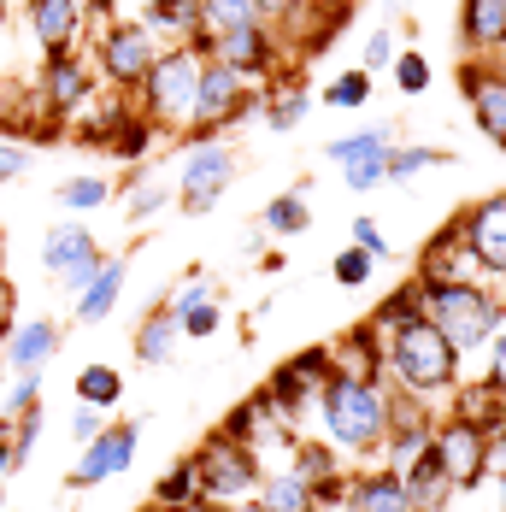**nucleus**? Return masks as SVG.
I'll list each match as a JSON object with an SVG mask.
<instances>
[{
	"mask_svg": "<svg viewBox=\"0 0 506 512\" xmlns=\"http://www.w3.org/2000/svg\"><path fill=\"white\" fill-rule=\"evenodd\" d=\"M283 365H289V371L301 377L306 389H318V383H324V377L336 371V354H330V342H312V348H301V354H289Z\"/></svg>",
	"mask_w": 506,
	"mask_h": 512,
	"instance_id": "58836bf2",
	"label": "nucleus"
},
{
	"mask_svg": "<svg viewBox=\"0 0 506 512\" xmlns=\"http://www.w3.org/2000/svg\"><path fill=\"white\" fill-rule=\"evenodd\" d=\"M218 318H224V312H218V295H206V301H195L189 312H177V330H183L189 342H206V336L218 330Z\"/></svg>",
	"mask_w": 506,
	"mask_h": 512,
	"instance_id": "37998d69",
	"label": "nucleus"
},
{
	"mask_svg": "<svg viewBox=\"0 0 506 512\" xmlns=\"http://www.w3.org/2000/svg\"><path fill=\"white\" fill-rule=\"evenodd\" d=\"M136 442H142L136 424H106L95 442H83V460H77V471L65 477V489H101V483H112L118 471H130Z\"/></svg>",
	"mask_w": 506,
	"mask_h": 512,
	"instance_id": "4468645a",
	"label": "nucleus"
},
{
	"mask_svg": "<svg viewBox=\"0 0 506 512\" xmlns=\"http://www.w3.org/2000/svg\"><path fill=\"white\" fill-rule=\"evenodd\" d=\"M101 430H106L101 407H77V412H71V442H95Z\"/></svg>",
	"mask_w": 506,
	"mask_h": 512,
	"instance_id": "864d4df0",
	"label": "nucleus"
},
{
	"mask_svg": "<svg viewBox=\"0 0 506 512\" xmlns=\"http://www.w3.org/2000/svg\"><path fill=\"white\" fill-rule=\"evenodd\" d=\"M12 471H18V460H12V442L0 436V477H12Z\"/></svg>",
	"mask_w": 506,
	"mask_h": 512,
	"instance_id": "4d7b16f0",
	"label": "nucleus"
},
{
	"mask_svg": "<svg viewBox=\"0 0 506 512\" xmlns=\"http://www.w3.org/2000/svg\"><path fill=\"white\" fill-rule=\"evenodd\" d=\"M195 12H201V30H195L189 48H201V53H212V42L224 30H236V24H265L259 18V0H195Z\"/></svg>",
	"mask_w": 506,
	"mask_h": 512,
	"instance_id": "a878e982",
	"label": "nucleus"
},
{
	"mask_svg": "<svg viewBox=\"0 0 506 512\" xmlns=\"http://www.w3.org/2000/svg\"><path fill=\"white\" fill-rule=\"evenodd\" d=\"M177 201V183H165L159 171H148V177H136L130 183V195H124V212H130V224H142V218H153L159 206Z\"/></svg>",
	"mask_w": 506,
	"mask_h": 512,
	"instance_id": "f704fd0d",
	"label": "nucleus"
},
{
	"mask_svg": "<svg viewBox=\"0 0 506 512\" xmlns=\"http://www.w3.org/2000/svg\"><path fill=\"white\" fill-rule=\"evenodd\" d=\"M106 201H112V183L95 177V171H83V177H71V183L59 189V206H65V212H101Z\"/></svg>",
	"mask_w": 506,
	"mask_h": 512,
	"instance_id": "e433bc0d",
	"label": "nucleus"
},
{
	"mask_svg": "<svg viewBox=\"0 0 506 512\" xmlns=\"http://www.w3.org/2000/svg\"><path fill=\"white\" fill-rule=\"evenodd\" d=\"M401 483H406V507L412 512H448L454 507V477H448V465L436 460V448H424L412 465H401Z\"/></svg>",
	"mask_w": 506,
	"mask_h": 512,
	"instance_id": "aec40b11",
	"label": "nucleus"
},
{
	"mask_svg": "<svg viewBox=\"0 0 506 512\" xmlns=\"http://www.w3.org/2000/svg\"><path fill=\"white\" fill-rule=\"evenodd\" d=\"M153 59H159V36L142 18H106L101 30H95V65H101V77L118 95H130L148 77Z\"/></svg>",
	"mask_w": 506,
	"mask_h": 512,
	"instance_id": "0eeeda50",
	"label": "nucleus"
},
{
	"mask_svg": "<svg viewBox=\"0 0 506 512\" xmlns=\"http://www.w3.org/2000/svg\"><path fill=\"white\" fill-rule=\"evenodd\" d=\"M42 101H48L53 118H71V112H89L95 101V65L83 53H42V77H36Z\"/></svg>",
	"mask_w": 506,
	"mask_h": 512,
	"instance_id": "ddd939ff",
	"label": "nucleus"
},
{
	"mask_svg": "<svg viewBox=\"0 0 506 512\" xmlns=\"http://www.w3.org/2000/svg\"><path fill=\"white\" fill-rule=\"evenodd\" d=\"M259 512H324L318 507V495L306 489V477L295 465H283V471H259V483H253L248 495Z\"/></svg>",
	"mask_w": 506,
	"mask_h": 512,
	"instance_id": "5701e85b",
	"label": "nucleus"
},
{
	"mask_svg": "<svg viewBox=\"0 0 506 512\" xmlns=\"http://www.w3.org/2000/svg\"><path fill=\"white\" fill-rule=\"evenodd\" d=\"M189 501H201V471H195V454H183V460L171 465L159 483H153V507H189Z\"/></svg>",
	"mask_w": 506,
	"mask_h": 512,
	"instance_id": "c756f323",
	"label": "nucleus"
},
{
	"mask_svg": "<svg viewBox=\"0 0 506 512\" xmlns=\"http://www.w3.org/2000/svg\"><path fill=\"white\" fill-rule=\"evenodd\" d=\"M30 165H36V154H30L24 142H0V189H6V183H18Z\"/></svg>",
	"mask_w": 506,
	"mask_h": 512,
	"instance_id": "09e8293b",
	"label": "nucleus"
},
{
	"mask_svg": "<svg viewBox=\"0 0 506 512\" xmlns=\"http://www.w3.org/2000/svg\"><path fill=\"white\" fill-rule=\"evenodd\" d=\"M42 265L59 277L65 295H77V289L89 283V271L101 265V242H95L83 224H53L48 242H42Z\"/></svg>",
	"mask_w": 506,
	"mask_h": 512,
	"instance_id": "2eb2a0df",
	"label": "nucleus"
},
{
	"mask_svg": "<svg viewBox=\"0 0 506 512\" xmlns=\"http://www.w3.org/2000/svg\"><path fill=\"white\" fill-rule=\"evenodd\" d=\"M206 59H224L230 71H242L248 83H277L283 77V36L271 30V24H236V30H224Z\"/></svg>",
	"mask_w": 506,
	"mask_h": 512,
	"instance_id": "9b49d317",
	"label": "nucleus"
},
{
	"mask_svg": "<svg viewBox=\"0 0 506 512\" xmlns=\"http://www.w3.org/2000/svg\"><path fill=\"white\" fill-rule=\"evenodd\" d=\"M59 348H65L59 318H30V324H12V336L0 342V365H12V371H48Z\"/></svg>",
	"mask_w": 506,
	"mask_h": 512,
	"instance_id": "f3484780",
	"label": "nucleus"
},
{
	"mask_svg": "<svg viewBox=\"0 0 506 512\" xmlns=\"http://www.w3.org/2000/svg\"><path fill=\"white\" fill-rule=\"evenodd\" d=\"M24 18L42 53H71L83 36V0H24Z\"/></svg>",
	"mask_w": 506,
	"mask_h": 512,
	"instance_id": "a211bd4d",
	"label": "nucleus"
},
{
	"mask_svg": "<svg viewBox=\"0 0 506 512\" xmlns=\"http://www.w3.org/2000/svg\"><path fill=\"white\" fill-rule=\"evenodd\" d=\"M206 295H212V283H206V271H195V277H183V283H177V295H165V307L189 312L195 301H206Z\"/></svg>",
	"mask_w": 506,
	"mask_h": 512,
	"instance_id": "3c124183",
	"label": "nucleus"
},
{
	"mask_svg": "<svg viewBox=\"0 0 506 512\" xmlns=\"http://www.w3.org/2000/svg\"><path fill=\"white\" fill-rule=\"evenodd\" d=\"M395 30H371V42H365V53H359V71L365 77H377V71H389L395 65Z\"/></svg>",
	"mask_w": 506,
	"mask_h": 512,
	"instance_id": "49530a36",
	"label": "nucleus"
},
{
	"mask_svg": "<svg viewBox=\"0 0 506 512\" xmlns=\"http://www.w3.org/2000/svg\"><path fill=\"white\" fill-rule=\"evenodd\" d=\"M259 230H265V236H283V242H289V236H306V230H312V206H306L301 189H283L277 201H265Z\"/></svg>",
	"mask_w": 506,
	"mask_h": 512,
	"instance_id": "c85d7f7f",
	"label": "nucleus"
},
{
	"mask_svg": "<svg viewBox=\"0 0 506 512\" xmlns=\"http://www.w3.org/2000/svg\"><path fill=\"white\" fill-rule=\"evenodd\" d=\"M412 312H424V301H418V277H412V283H401V289H389V295H383V307L371 312L365 324H371V330L383 336V330H395V324H406Z\"/></svg>",
	"mask_w": 506,
	"mask_h": 512,
	"instance_id": "c9c22d12",
	"label": "nucleus"
},
{
	"mask_svg": "<svg viewBox=\"0 0 506 512\" xmlns=\"http://www.w3.org/2000/svg\"><path fill=\"white\" fill-rule=\"evenodd\" d=\"M489 477L501 483V507H506V448H489Z\"/></svg>",
	"mask_w": 506,
	"mask_h": 512,
	"instance_id": "6e6d98bb",
	"label": "nucleus"
},
{
	"mask_svg": "<svg viewBox=\"0 0 506 512\" xmlns=\"http://www.w3.org/2000/svg\"><path fill=\"white\" fill-rule=\"evenodd\" d=\"M42 407V371H18V383L6 389V407H0V418H18V412Z\"/></svg>",
	"mask_w": 506,
	"mask_h": 512,
	"instance_id": "c03bdc74",
	"label": "nucleus"
},
{
	"mask_svg": "<svg viewBox=\"0 0 506 512\" xmlns=\"http://www.w3.org/2000/svg\"><path fill=\"white\" fill-rule=\"evenodd\" d=\"M259 83H248L242 71H230L224 59H206L201 83H195V106H189V124H183V142H218L230 124H242L259 112Z\"/></svg>",
	"mask_w": 506,
	"mask_h": 512,
	"instance_id": "39448f33",
	"label": "nucleus"
},
{
	"mask_svg": "<svg viewBox=\"0 0 506 512\" xmlns=\"http://www.w3.org/2000/svg\"><path fill=\"white\" fill-rule=\"evenodd\" d=\"M0 30H6V0H0Z\"/></svg>",
	"mask_w": 506,
	"mask_h": 512,
	"instance_id": "13d9d810",
	"label": "nucleus"
},
{
	"mask_svg": "<svg viewBox=\"0 0 506 512\" xmlns=\"http://www.w3.org/2000/svg\"><path fill=\"white\" fill-rule=\"evenodd\" d=\"M177 342H183V330H177V312L165 307V301L142 312V324H136V336H130V348H136L142 365H171Z\"/></svg>",
	"mask_w": 506,
	"mask_h": 512,
	"instance_id": "393cba45",
	"label": "nucleus"
},
{
	"mask_svg": "<svg viewBox=\"0 0 506 512\" xmlns=\"http://www.w3.org/2000/svg\"><path fill=\"white\" fill-rule=\"evenodd\" d=\"M430 448H436V460L448 465V477H454L459 495L477 489V483H489V430H483L471 412H448V418H436Z\"/></svg>",
	"mask_w": 506,
	"mask_h": 512,
	"instance_id": "1a4fd4ad",
	"label": "nucleus"
},
{
	"mask_svg": "<svg viewBox=\"0 0 506 512\" xmlns=\"http://www.w3.org/2000/svg\"><path fill=\"white\" fill-rule=\"evenodd\" d=\"M124 277H130V259L124 254H101V265L89 271V283L71 295V301H77V324H101V318H112L118 295H124Z\"/></svg>",
	"mask_w": 506,
	"mask_h": 512,
	"instance_id": "412c9836",
	"label": "nucleus"
},
{
	"mask_svg": "<svg viewBox=\"0 0 506 512\" xmlns=\"http://www.w3.org/2000/svg\"><path fill=\"white\" fill-rule=\"evenodd\" d=\"M336 371H354V377H383V336L371 324H359L354 336H342L336 348Z\"/></svg>",
	"mask_w": 506,
	"mask_h": 512,
	"instance_id": "cd10ccee",
	"label": "nucleus"
},
{
	"mask_svg": "<svg viewBox=\"0 0 506 512\" xmlns=\"http://www.w3.org/2000/svg\"><path fill=\"white\" fill-rule=\"evenodd\" d=\"M265 395H271V407L283 412V424H295V418H301V412H312V401H318V389H306L289 365H277V371L265 377Z\"/></svg>",
	"mask_w": 506,
	"mask_h": 512,
	"instance_id": "7c9ffc66",
	"label": "nucleus"
},
{
	"mask_svg": "<svg viewBox=\"0 0 506 512\" xmlns=\"http://www.w3.org/2000/svg\"><path fill=\"white\" fill-rule=\"evenodd\" d=\"M306 6H312V0H259V18H265L271 30H283L289 18H301Z\"/></svg>",
	"mask_w": 506,
	"mask_h": 512,
	"instance_id": "603ef678",
	"label": "nucleus"
},
{
	"mask_svg": "<svg viewBox=\"0 0 506 512\" xmlns=\"http://www.w3.org/2000/svg\"><path fill=\"white\" fill-rule=\"evenodd\" d=\"M418 301H424V318L454 342V354H477L495 342V330L506 324V301L489 289V283H471V277H454V283H418Z\"/></svg>",
	"mask_w": 506,
	"mask_h": 512,
	"instance_id": "7ed1b4c3",
	"label": "nucleus"
},
{
	"mask_svg": "<svg viewBox=\"0 0 506 512\" xmlns=\"http://www.w3.org/2000/svg\"><path fill=\"white\" fill-rule=\"evenodd\" d=\"M318 418H324V442L342 454H377L395 418V389L389 377H354V371H330L318 383Z\"/></svg>",
	"mask_w": 506,
	"mask_h": 512,
	"instance_id": "f257e3e1",
	"label": "nucleus"
},
{
	"mask_svg": "<svg viewBox=\"0 0 506 512\" xmlns=\"http://www.w3.org/2000/svg\"><path fill=\"white\" fill-rule=\"evenodd\" d=\"M483 389L506 401V330H495V342H489V377H483Z\"/></svg>",
	"mask_w": 506,
	"mask_h": 512,
	"instance_id": "8fccbe9b",
	"label": "nucleus"
},
{
	"mask_svg": "<svg viewBox=\"0 0 506 512\" xmlns=\"http://www.w3.org/2000/svg\"><path fill=\"white\" fill-rule=\"evenodd\" d=\"M42 424H48V418H42V407H30V412H18V418H12L6 442H12V460H18V465L36 454V442H42Z\"/></svg>",
	"mask_w": 506,
	"mask_h": 512,
	"instance_id": "79ce46f5",
	"label": "nucleus"
},
{
	"mask_svg": "<svg viewBox=\"0 0 506 512\" xmlns=\"http://www.w3.org/2000/svg\"><path fill=\"white\" fill-rule=\"evenodd\" d=\"M395 148V130L389 124H377V130H354V136H342V142H330L324 159L342 171V165H354V159H371V154H389Z\"/></svg>",
	"mask_w": 506,
	"mask_h": 512,
	"instance_id": "2f4dec72",
	"label": "nucleus"
},
{
	"mask_svg": "<svg viewBox=\"0 0 506 512\" xmlns=\"http://www.w3.org/2000/svg\"><path fill=\"white\" fill-rule=\"evenodd\" d=\"M430 165H448V154L442 148H389V183H406Z\"/></svg>",
	"mask_w": 506,
	"mask_h": 512,
	"instance_id": "a19ab883",
	"label": "nucleus"
},
{
	"mask_svg": "<svg viewBox=\"0 0 506 512\" xmlns=\"http://www.w3.org/2000/svg\"><path fill=\"white\" fill-rule=\"evenodd\" d=\"M195 471H201V501H212V507H242L265 465H259V448L230 442L224 430H212L201 448H195Z\"/></svg>",
	"mask_w": 506,
	"mask_h": 512,
	"instance_id": "423d86ee",
	"label": "nucleus"
},
{
	"mask_svg": "<svg viewBox=\"0 0 506 512\" xmlns=\"http://www.w3.org/2000/svg\"><path fill=\"white\" fill-rule=\"evenodd\" d=\"M342 507H348V512H412V507H406L401 471H389V465L348 477V495H342Z\"/></svg>",
	"mask_w": 506,
	"mask_h": 512,
	"instance_id": "4be33fe9",
	"label": "nucleus"
},
{
	"mask_svg": "<svg viewBox=\"0 0 506 512\" xmlns=\"http://www.w3.org/2000/svg\"><path fill=\"white\" fill-rule=\"evenodd\" d=\"M77 401H83V407L112 412L118 401H124V377H118L112 365H83V377H77Z\"/></svg>",
	"mask_w": 506,
	"mask_h": 512,
	"instance_id": "72a5a7b5",
	"label": "nucleus"
},
{
	"mask_svg": "<svg viewBox=\"0 0 506 512\" xmlns=\"http://www.w3.org/2000/svg\"><path fill=\"white\" fill-rule=\"evenodd\" d=\"M142 24H148L153 36L195 42V30H201V12H195V0H142Z\"/></svg>",
	"mask_w": 506,
	"mask_h": 512,
	"instance_id": "bb28decb",
	"label": "nucleus"
},
{
	"mask_svg": "<svg viewBox=\"0 0 506 512\" xmlns=\"http://www.w3.org/2000/svg\"><path fill=\"white\" fill-rule=\"evenodd\" d=\"M459 48L465 59H495L506 48V0H459Z\"/></svg>",
	"mask_w": 506,
	"mask_h": 512,
	"instance_id": "6ab92c4d",
	"label": "nucleus"
},
{
	"mask_svg": "<svg viewBox=\"0 0 506 512\" xmlns=\"http://www.w3.org/2000/svg\"><path fill=\"white\" fill-rule=\"evenodd\" d=\"M201 65L206 53L177 42V48H159V59L148 65V77L130 89V106L148 118L153 130H177L189 124V106H195V83H201Z\"/></svg>",
	"mask_w": 506,
	"mask_h": 512,
	"instance_id": "20e7f679",
	"label": "nucleus"
},
{
	"mask_svg": "<svg viewBox=\"0 0 506 512\" xmlns=\"http://www.w3.org/2000/svg\"><path fill=\"white\" fill-rule=\"evenodd\" d=\"M459 95L471 106L477 130L506 154V71H501V59H465L459 65Z\"/></svg>",
	"mask_w": 506,
	"mask_h": 512,
	"instance_id": "f8f14e48",
	"label": "nucleus"
},
{
	"mask_svg": "<svg viewBox=\"0 0 506 512\" xmlns=\"http://www.w3.org/2000/svg\"><path fill=\"white\" fill-rule=\"evenodd\" d=\"M12 324H18V289H12V277H0V342L12 336Z\"/></svg>",
	"mask_w": 506,
	"mask_h": 512,
	"instance_id": "5fc2aeb1",
	"label": "nucleus"
},
{
	"mask_svg": "<svg viewBox=\"0 0 506 512\" xmlns=\"http://www.w3.org/2000/svg\"><path fill=\"white\" fill-rule=\"evenodd\" d=\"M0 124H6V95H0Z\"/></svg>",
	"mask_w": 506,
	"mask_h": 512,
	"instance_id": "bf43d9fd",
	"label": "nucleus"
},
{
	"mask_svg": "<svg viewBox=\"0 0 506 512\" xmlns=\"http://www.w3.org/2000/svg\"><path fill=\"white\" fill-rule=\"evenodd\" d=\"M454 277H471V259L459 248V224L448 218V224L424 242V254H418V283H454Z\"/></svg>",
	"mask_w": 506,
	"mask_h": 512,
	"instance_id": "b1692460",
	"label": "nucleus"
},
{
	"mask_svg": "<svg viewBox=\"0 0 506 512\" xmlns=\"http://www.w3.org/2000/svg\"><path fill=\"white\" fill-rule=\"evenodd\" d=\"M354 248H359V254H371V259H377V265H383V259L395 254V248H389V236H383V224H377V218H354Z\"/></svg>",
	"mask_w": 506,
	"mask_h": 512,
	"instance_id": "de8ad7c7",
	"label": "nucleus"
},
{
	"mask_svg": "<svg viewBox=\"0 0 506 512\" xmlns=\"http://www.w3.org/2000/svg\"><path fill=\"white\" fill-rule=\"evenodd\" d=\"M259 112H265V124H271V130L283 136V130H295L306 112H312V101H306L301 83H277V89H271V95L259 101Z\"/></svg>",
	"mask_w": 506,
	"mask_h": 512,
	"instance_id": "473e14b6",
	"label": "nucleus"
},
{
	"mask_svg": "<svg viewBox=\"0 0 506 512\" xmlns=\"http://www.w3.org/2000/svg\"><path fill=\"white\" fill-rule=\"evenodd\" d=\"M454 224H459V248H465V259H471V271L506 277V189L471 201Z\"/></svg>",
	"mask_w": 506,
	"mask_h": 512,
	"instance_id": "9d476101",
	"label": "nucleus"
},
{
	"mask_svg": "<svg viewBox=\"0 0 506 512\" xmlns=\"http://www.w3.org/2000/svg\"><path fill=\"white\" fill-rule=\"evenodd\" d=\"M330 271H336V283H342V289H365V283H371V271H377V259L359 254V248H342Z\"/></svg>",
	"mask_w": 506,
	"mask_h": 512,
	"instance_id": "a18cd8bd",
	"label": "nucleus"
},
{
	"mask_svg": "<svg viewBox=\"0 0 506 512\" xmlns=\"http://www.w3.org/2000/svg\"><path fill=\"white\" fill-rule=\"evenodd\" d=\"M236 183V154L224 142H183V165H177V206L189 218H206L212 206L230 195Z\"/></svg>",
	"mask_w": 506,
	"mask_h": 512,
	"instance_id": "6e6552de",
	"label": "nucleus"
},
{
	"mask_svg": "<svg viewBox=\"0 0 506 512\" xmlns=\"http://www.w3.org/2000/svg\"><path fill=\"white\" fill-rule=\"evenodd\" d=\"M389 77H395L401 95H424V89H430V59H424L418 48H401L395 65H389Z\"/></svg>",
	"mask_w": 506,
	"mask_h": 512,
	"instance_id": "ea45409f",
	"label": "nucleus"
},
{
	"mask_svg": "<svg viewBox=\"0 0 506 512\" xmlns=\"http://www.w3.org/2000/svg\"><path fill=\"white\" fill-rule=\"evenodd\" d=\"M383 377H389V389H401V395L430 407V401L459 389V354L424 312H412L406 324L383 330Z\"/></svg>",
	"mask_w": 506,
	"mask_h": 512,
	"instance_id": "f03ea898",
	"label": "nucleus"
},
{
	"mask_svg": "<svg viewBox=\"0 0 506 512\" xmlns=\"http://www.w3.org/2000/svg\"><path fill=\"white\" fill-rule=\"evenodd\" d=\"M324 101L336 106V112H359V106L371 101V77H365V71H336V77H330V89H324Z\"/></svg>",
	"mask_w": 506,
	"mask_h": 512,
	"instance_id": "4c0bfd02",
	"label": "nucleus"
},
{
	"mask_svg": "<svg viewBox=\"0 0 506 512\" xmlns=\"http://www.w3.org/2000/svg\"><path fill=\"white\" fill-rule=\"evenodd\" d=\"M289 465L306 477V489L318 495V507H342V495H348V471L336 465V448H330V442L289 436Z\"/></svg>",
	"mask_w": 506,
	"mask_h": 512,
	"instance_id": "dca6fc26",
	"label": "nucleus"
}]
</instances>
